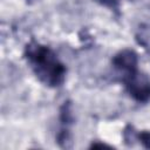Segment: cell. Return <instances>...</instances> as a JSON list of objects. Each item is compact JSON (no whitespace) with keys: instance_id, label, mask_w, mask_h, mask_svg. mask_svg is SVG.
Here are the masks:
<instances>
[{"instance_id":"6da1fadb","label":"cell","mask_w":150,"mask_h":150,"mask_svg":"<svg viewBox=\"0 0 150 150\" xmlns=\"http://www.w3.org/2000/svg\"><path fill=\"white\" fill-rule=\"evenodd\" d=\"M23 55L41 83L50 88H57L63 84L67 68L50 47L30 40L25 47Z\"/></svg>"},{"instance_id":"7a4b0ae2","label":"cell","mask_w":150,"mask_h":150,"mask_svg":"<svg viewBox=\"0 0 150 150\" xmlns=\"http://www.w3.org/2000/svg\"><path fill=\"white\" fill-rule=\"evenodd\" d=\"M120 77L132 100L138 103H148L150 101V77L146 74L135 69L120 75Z\"/></svg>"},{"instance_id":"3957f363","label":"cell","mask_w":150,"mask_h":150,"mask_svg":"<svg viewBox=\"0 0 150 150\" xmlns=\"http://www.w3.org/2000/svg\"><path fill=\"white\" fill-rule=\"evenodd\" d=\"M111 63L118 75H122L138 69V56L135 50L125 48L114 55Z\"/></svg>"},{"instance_id":"277c9868","label":"cell","mask_w":150,"mask_h":150,"mask_svg":"<svg viewBox=\"0 0 150 150\" xmlns=\"http://www.w3.org/2000/svg\"><path fill=\"white\" fill-rule=\"evenodd\" d=\"M60 121L62 124H71L74 122V115H73V109H71V103L69 101L64 102L60 109Z\"/></svg>"},{"instance_id":"5b68a950","label":"cell","mask_w":150,"mask_h":150,"mask_svg":"<svg viewBox=\"0 0 150 150\" xmlns=\"http://www.w3.org/2000/svg\"><path fill=\"white\" fill-rule=\"evenodd\" d=\"M56 141L61 148H71L73 146V141H71V134L68 129H62L59 131Z\"/></svg>"},{"instance_id":"8992f818","label":"cell","mask_w":150,"mask_h":150,"mask_svg":"<svg viewBox=\"0 0 150 150\" xmlns=\"http://www.w3.org/2000/svg\"><path fill=\"white\" fill-rule=\"evenodd\" d=\"M136 139L145 149H150V130H142L136 132Z\"/></svg>"},{"instance_id":"52a82bcc","label":"cell","mask_w":150,"mask_h":150,"mask_svg":"<svg viewBox=\"0 0 150 150\" xmlns=\"http://www.w3.org/2000/svg\"><path fill=\"white\" fill-rule=\"evenodd\" d=\"M93 1L97 2L101 6H104L109 9H111V11H118L120 4H121V0H93Z\"/></svg>"},{"instance_id":"ba28073f","label":"cell","mask_w":150,"mask_h":150,"mask_svg":"<svg viewBox=\"0 0 150 150\" xmlns=\"http://www.w3.org/2000/svg\"><path fill=\"white\" fill-rule=\"evenodd\" d=\"M97 148H107V149H111L112 146L105 144V143H98V142H94L91 145H90V149H97Z\"/></svg>"}]
</instances>
